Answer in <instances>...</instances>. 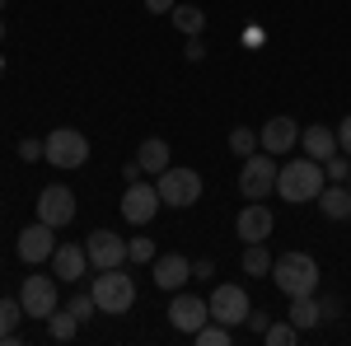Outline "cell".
Returning a JSON list of instances; mask_svg holds the SVG:
<instances>
[{
  "label": "cell",
  "mask_w": 351,
  "mask_h": 346,
  "mask_svg": "<svg viewBox=\"0 0 351 346\" xmlns=\"http://www.w3.org/2000/svg\"><path fill=\"white\" fill-rule=\"evenodd\" d=\"M337 150H342V155H351V117H342V122H337Z\"/></svg>",
  "instance_id": "obj_32"
},
{
  "label": "cell",
  "mask_w": 351,
  "mask_h": 346,
  "mask_svg": "<svg viewBox=\"0 0 351 346\" xmlns=\"http://www.w3.org/2000/svg\"><path fill=\"white\" fill-rule=\"evenodd\" d=\"M319 309H324V319H337V314H342V299H324Z\"/></svg>",
  "instance_id": "obj_37"
},
{
  "label": "cell",
  "mask_w": 351,
  "mask_h": 346,
  "mask_svg": "<svg viewBox=\"0 0 351 346\" xmlns=\"http://www.w3.org/2000/svg\"><path fill=\"white\" fill-rule=\"evenodd\" d=\"M19 304H24L28 319H52V309H61V299H56V276H24V286H19Z\"/></svg>",
  "instance_id": "obj_7"
},
{
  "label": "cell",
  "mask_w": 351,
  "mask_h": 346,
  "mask_svg": "<svg viewBox=\"0 0 351 346\" xmlns=\"http://www.w3.org/2000/svg\"><path fill=\"white\" fill-rule=\"evenodd\" d=\"M300 145H304V155H309V160L324 164L328 155H337V132L314 122V127H304V132H300Z\"/></svg>",
  "instance_id": "obj_18"
},
{
  "label": "cell",
  "mask_w": 351,
  "mask_h": 346,
  "mask_svg": "<svg viewBox=\"0 0 351 346\" xmlns=\"http://www.w3.org/2000/svg\"><path fill=\"white\" fill-rule=\"evenodd\" d=\"M84 271H89V253H84V243H56V253H52V276H56V281L75 286Z\"/></svg>",
  "instance_id": "obj_15"
},
{
  "label": "cell",
  "mask_w": 351,
  "mask_h": 346,
  "mask_svg": "<svg viewBox=\"0 0 351 346\" xmlns=\"http://www.w3.org/2000/svg\"><path fill=\"white\" fill-rule=\"evenodd\" d=\"M169 14H173V24L183 28V33H188V38H197V33H202V28H206V14H202V10H197V5H173V10H169Z\"/></svg>",
  "instance_id": "obj_24"
},
{
  "label": "cell",
  "mask_w": 351,
  "mask_h": 346,
  "mask_svg": "<svg viewBox=\"0 0 351 346\" xmlns=\"http://www.w3.org/2000/svg\"><path fill=\"white\" fill-rule=\"evenodd\" d=\"M160 187L155 183H127V197H122V215H127V225H150L155 220V211H160Z\"/></svg>",
  "instance_id": "obj_10"
},
{
  "label": "cell",
  "mask_w": 351,
  "mask_h": 346,
  "mask_svg": "<svg viewBox=\"0 0 351 346\" xmlns=\"http://www.w3.org/2000/svg\"><path fill=\"white\" fill-rule=\"evenodd\" d=\"M328 187V173L319 160H291L281 164V173H276V197L281 201H291V206H304V201H319V192Z\"/></svg>",
  "instance_id": "obj_1"
},
{
  "label": "cell",
  "mask_w": 351,
  "mask_h": 346,
  "mask_svg": "<svg viewBox=\"0 0 351 346\" xmlns=\"http://www.w3.org/2000/svg\"><path fill=\"white\" fill-rule=\"evenodd\" d=\"M43 155V140H19V160H38Z\"/></svg>",
  "instance_id": "obj_34"
},
{
  "label": "cell",
  "mask_w": 351,
  "mask_h": 346,
  "mask_svg": "<svg viewBox=\"0 0 351 346\" xmlns=\"http://www.w3.org/2000/svg\"><path fill=\"white\" fill-rule=\"evenodd\" d=\"M155 243L150 239H127V262H155Z\"/></svg>",
  "instance_id": "obj_28"
},
{
  "label": "cell",
  "mask_w": 351,
  "mask_h": 346,
  "mask_svg": "<svg viewBox=\"0 0 351 346\" xmlns=\"http://www.w3.org/2000/svg\"><path fill=\"white\" fill-rule=\"evenodd\" d=\"M276 160L271 155H248V160L239 164V192L248 197V201H267L271 192H276Z\"/></svg>",
  "instance_id": "obj_6"
},
{
  "label": "cell",
  "mask_w": 351,
  "mask_h": 346,
  "mask_svg": "<svg viewBox=\"0 0 351 346\" xmlns=\"http://www.w3.org/2000/svg\"><path fill=\"white\" fill-rule=\"evenodd\" d=\"M271 281L286 295H314L319 291V262L309 253H281L271 262Z\"/></svg>",
  "instance_id": "obj_2"
},
{
  "label": "cell",
  "mask_w": 351,
  "mask_h": 346,
  "mask_svg": "<svg viewBox=\"0 0 351 346\" xmlns=\"http://www.w3.org/2000/svg\"><path fill=\"white\" fill-rule=\"evenodd\" d=\"M141 173H145V169H141V164H122V178H127V183H136V178H141Z\"/></svg>",
  "instance_id": "obj_38"
},
{
  "label": "cell",
  "mask_w": 351,
  "mask_h": 346,
  "mask_svg": "<svg viewBox=\"0 0 351 346\" xmlns=\"http://www.w3.org/2000/svg\"><path fill=\"white\" fill-rule=\"evenodd\" d=\"M155 187H160V201L173 211H188L202 201V173L197 169H164V173H155Z\"/></svg>",
  "instance_id": "obj_4"
},
{
  "label": "cell",
  "mask_w": 351,
  "mask_h": 346,
  "mask_svg": "<svg viewBox=\"0 0 351 346\" xmlns=\"http://www.w3.org/2000/svg\"><path fill=\"white\" fill-rule=\"evenodd\" d=\"M183 56H188V61H202V56H206V47H202V38H192V42H188V52H183Z\"/></svg>",
  "instance_id": "obj_36"
},
{
  "label": "cell",
  "mask_w": 351,
  "mask_h": 346,
  "mask_svg": "<svg viewBox=\"0 0 351 346\" xmlns=\"http://www.w3.org/2000/svg\"><path fill=\"white\" fill-rule=\"evenodd\" d=\"M38 220H43V225H52V230L71 225V220H75V192H71V187H61V183L43 187V192H38Z\"/></svg>",
  "instance_id": "obj_9"
},
{
  "label": "cell",
  "mask_w": 351,
  "mask_h": 346,
  "mask_svg": "<svg viewBox=\"0 0 351 346\" xmlns=\"http://www.w3.org/2000/svg\"><path fill=\"white\" fill-rule=\"evenodd\" d=\"M173 5H178V0H145V10H150V14H169Z\"/></svg>",
  "instance_id": "obj_35"
},
{
  "label": "cell",
  "mask_w": 351,
  "mask_h": 346,
  "mask_svg": "<svg viewBox=\"0 0 351 346\" xmlns=\"http://www.w3.org/2000/svg\"><path fill=\"white\" fill-rule=\"evenodd\" d=\"M14 248H19V258H24L28 267L47 262V258L56 253V243H52V225H43V220H38V225L19 230V243H14Z\"/></svg>",
  "instance_id": "obj_14"
},
{
  "label": "cell",
  "mask_w": 351,
  "mask_h": 346,
  "mask_svg": "<svg viewBox=\"0 0 351 346\" xmlns=\"http://www.w3.org/2000/svg\"><path fill=\"white\" fill-rule=\"evenodd\" d=\"M66 309H71V314H75L80 323L99 314V304H94V295H71V304H66Z\"/></svg>",
  "instance_id": "obj_31"
},
{
  "label": "cell",
  "mask_w": 351,
  "mask_h": 346,
  "mask_svg": "<svg viewBox=\"0 0 351 346\" xmlns=\"http://www.w3.org/2000/svg\"><path fill=\"white\" fill-rule=\"evenodd\" d=\"M150 267H155L150 276H155L160 291H183V281L192 276V262L183 258V253H164V258H155Z\"/></svg>",
  "instance_id": "obj_16"
},
{
  "label": "cell",
  "mask_w": 351,
  "mask_h": 346,
  "mask_svg": "<svg viewBox=\"0 0 351 346\" xmlns=\"http://www.w3.org/2000/svg\"><path fill=\"white\" fill-rule=\"evenodd\" d=\"M314 206H319L328 220H347V215H351V187L347 183H328L324 192H319Z\"/></svg>",
  "instance_id": "obj_19"
},
{
  "label": "cell",
  "mask_w": 351,
  "mask_h": 346,
  "mask_svg": "<svg viewBox=\"0 0 351 346\" xmlns=\"http://www.w3.org/2000/svg\"><path fill=\"white\" fill-rule=\"evenodd\" d=\"M347 187H351V178H347Z\"/></svg>",
  "instance_id": "obj_41"
},
{
  "label": "cell",
  "mask_w": 351,
  "mask_h": 346,
  "mask_svg": "<svg viewBox=\"0 0 351 346\" xmlns=\"http://www.w3.org/2000/svg\"><path fill=\"white\" fill-rule=\"evenodd\" d=\"M136 164H141L145 173H164V169H169V140H160V136L141 140V150H136Z\"/></svg>",
  "instance_id": "obj_20"
},
{
  "label": "cell",
  "mask_w": 351,
  "mask_h": 346,
  "mask_svg": "<svg viewBox=\"0 0 351 346\" xmlns=\"http://www.w3.org/2000/svg\"><path fill=\"white\" fill-rule=\"evenodd\" d=\"M324 173H328V183H347V178H351V164L342 160V155H328V160H324Z\"/></svg>",
  "instance_id": "obj_30"
},
{
  "label": "cell",
  "mask_w": 351,
  "mask_h": 346,
  "mask_svg": "<svg viewBox=\"0 0 351 346\" xmlns=\"http://www.w3.org/2000/svg\"><path fill=\"white\" fill-rule=\"evenodd\" d=\"M211 319V304L202 295H188V291H173V304H169V323L178 332H197L202 323Z\"/></svg>",
  "instance_id": "obj_11"
},
{
  "label": "cell",
  "mask_w": 351,
  "mask_h": 346,
  "mask_svg": "<svg viewBox=\"0 0 351 346\" xmlns=\"http://www.w3.org/2000/svg\"><path fill=\"white\" fill-rule=\"evenodd\" d=\"M19 314H24V304H14V299H0V337H10V332H14Z\"/></svg>",
  "instance_id": "obj_29"
},
{
  "label": "cell",
  "mask_w": 351,
  "mask_h": 346,
  "mask_svg": "<svg viewBox=\"0 0 351 346\" xmlns=\"http://www.w3.org/2000/svg\"><path fill=\"white\" fill-rule=\"evenodd\" d=\"M43 160L56 164V169H80V164H89V136L75 132V127H56L43 140Z\"/></svg>",
  "instance_id": "obj_5"
},
{
  "label": "cell",
  "mask_w": 351,
  "mask_h": 346,
  "mask_svg": "<svg viewBox=\"0 0 351 346\" xmlns=\"http://www.w3.org/2000/svg\"><path fill=\"white\" fill-rule=\"evenodd\" d=\"M271 225H276V220H271L267 206H263V201H248V206L239 211V220H234V234H239L243 243H267Z\"/></svg>",
  "instance_id": "obj_13"
},
{
  "label": "cell",
  "mask_w": 351,
  "mask_h": 346,
  "mask_svg": "<svg viewBox=\"0 0 351 346\" xmlns=\"http://www.w3.org/2000/svg\"><path fill=\"white\" fill-rule=\"evenodd\" d=\"M243 276H271L267 243H248V248H243Z\"/></svg>",
  "instance_id": "obj_22"
},
{
  "label": "cell",
  "mask_w": 351,
  "mask_h": 346,
  "mask_svg": "<svg viewBox=\"0 0 351 346\" xmlns=\"http://www.w3.org/2000/svg\"><path fill=\"white\" fill-rule=\"evenodd\" d=\"M263 342H267V346H295V342H300V328H295L291 319H286V323H267Z\"/></svg>",
  "instance_id": "obj_26"
},
{
  "label": "cell",
  "mask_w": 351,
  "mask_h": 346,
  "mask_svg": "<svg viewBox=\"0 0 351 346\" xmlns=\"http://www.w3.org/2000/svg\"><path fill=\"white\" fill-rule=\"evenodd\" d=\"M230 150H234L239 160L258 155V132H248V127H234V132H230Z\"/></svg>",
  "instance_id": "obj_27"
},
{
  "label": "cell",
  "mask_w": 351,
  "mask_h": 346,
  "mask_svg": "<svg viewBox=\"0 0 351 346\" xmlns=\"http://www.w3.org/2000/svg\"><path fill=\"white\" fill-rule=\"evenodd\" d=\"M230 332H234V328H225V323L206 319L202 328H197V332H192V337H197L202 346H230Z\"/></svg>",
  "instance_id": "obj_25"
},
{
  "label": "cell",
  "mask_w": 351,
  "mask_h": 346,
  "mask_svg": "<svg viewBox=\"0 0 351 346\" xmlns=\"http://www.w3.org/2000/svg\"><path fill=\"white\" fill-rule=\"evenodd\" d=\"M89 295H94L99 314H127V309L136 304V281L122 271V267H104V271L94 276Z\"/></svg>",
  "instance_id": "obj_3"
},
{
  "label": "cell",
  "mask_w": 351,
  "mask_h": 346,
  "mask_svg": "<svg viewBox=\"0 0 351 346\" xmlns=\"http://www.w3.org/2000/svg\"><path fill=\"white\" fill-rule=\"evenodd\" d=\"M206 304H211V319H216V323H225V328H243V319H248V309H253V304H248V295H243L239 286H234V281H225V286H216Z\"/></svg>",
  "instance_id": "obj_8"
},
{
  "label": "cell",
  "mask_w": 351,
  "mask_h": 346,
  "mask_svg": "<svg viewBox=\"0 0 351 346\" xmlns=\"http://www.w3.org/2000/svg\"><path fill=\"white\" fill-rule=\"evenodd\" d=\"M267 314H258V309H248V319H243V328H253V332H267Z\"/></svg>",
  "instance_id": "obj_33"
},
{
  "label": "cell",
  "mask_w": 351,
  "mask_h": 346,
  "mask_svg": "<svg viewBox=\"0 0 351 346\" xmlns=\"http://www.w3.org/2000/svg\"><path fill=\"white\" fill-rule=\"evenodd\" d=\"M84 253H89V267H122L127 262V239H117L112 230H94L89 243H84Z\"/></svg>",
  "instance_id": "obj_12"
},
{
  "label": "cell",
  "mask_w": 351,
  "mask_h": 346,
  "mask_svg": "<svg viewBox=\"0 0 351 346\" xmlns=\"http://www.w3.org/2000/svg\"><path fill=\"white\" fill-rule=\"evenodd\" d=\"M0 42H5V19H0Z\"/></svg>",
  "instance_id": "obj_39"
},
{
  "label": "cell",
  "mask_w": 351,
  "mask_h": 346,
  "mask_svg": "<svg viewBox=\"0 0 351 346\" xmlns=\"http://www.w3.org/2000/svg\"><path fill=\"white\" fill-rule=\"evenodd\" d=\"M286 314H291V323H295L300 332H309V328L324 323V309L314 304V295H291V309H286Z\"/></svg>",
  "instance_id": "obj_21"
},
{
  "label": "cell",
  "mask_w": 351,
  "mask_h": 346,
  "mask_svg": "<svg viewBox=\"0 0 351 346\" xmlns=\"http://www.w3.org/2000/svg\"><path fill=\"white\" fill-rule=\"evenodd\" d=\"M0 10H5V0H0Z\"/></svg>",
  "instance_id": "obj_40"
},
{
  "label": "cell",
  "mask_w": 351,
  "mask_h": 346,
  "mask_svg": "<svg viewBox=\"0 0 351 346\" xmlns=\"http://www.w3.org/2000/svg\"><path fill=\"white\" fill-rule=\"evenodd\" d=\"M295 140H300V127L291 122V117H271L267 127L258 132V145H263L267 155H286V150H291Z\"/></svg>",
  "instance_id": "obj_17"
},
{
  "label": "cell",
  "mask_w": 351,
  "mask_h": 346,
  "mask_svg": "<svg viewBox=\"0 0 351 346\" xmlns=\"http://www.w3.org/2000/svg\"><path fill=\"white\" fill-rule=\"evenodd\" d=\"M75 328H80V319H75L71 309H52V319H47V337H52V342H71Z\"/></svg>",
  "instance_id": "obj_23"
}]
</instances>
